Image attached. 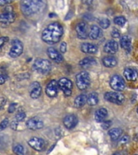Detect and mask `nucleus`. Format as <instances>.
<instances>
[{"label":"nucleus","mask_w":138,"mask_h":155,"mask_svg":"<svg viewBox=\"0 0 138 155\" xmlns=\"http://www.w3.org/2000/svg\"><path fill=\"white\" fill-rule=\"evenodd\" d=\"M28 145L31 148H32L33 150L41 152L44 150L46 147L45 140L42 139L41 137H33L30 138V140H28Z\"/></svg>","instance_id":"nucleus-11"},{"label":"nucleus","mask_w":138,"mask_h":155,"mask_svg":"<svg viewBox=\"0 0 138 155\" xmlns=\"http://www.w3.org/2000/svg\"><path fill=\"white\" fill-rule=\"evenodd\" d=\"M129 140H130V137H129V136L125 135L123 136L120 139V143L121 144H127L128 142H129Z\"/></svg>","instance_id":"nucleus-38"},{"label":"nucleus","mask_w":138,"mask_h":155,"mask_svg":"<svg viewBox=\"0 0 138 155\" xmlns=\"http://www.w3.org/2000/svg\"><path fill=\"white\" fill-rule=\"evenodd\" d=\"M45 93L49 98H55L58 94V84L56 80H51L46 86Z\"/></svg>","instance_id":"nucleus-14"},{"label":"nucleus","mask_w":138,"mask_h":155,"mask_svg":"<svg viewBox=\"0 0 138 155\" xmlns=\"http://www.w3.org/2000/svg\"><path fill=\"white\" fill-rule=\"evenodd\" d=\"M82 2L83 4L87 5V6H90L94 2V0H82Z\"/></svg>","instance_id":"nucleus-42"},{"label":"nucleus","mask_w":138,"mask_h":155,"mask_svg":"<svg viewBox=\"0 0 138 155\" xmlns=\"http://www.w3.org/2000/svg\"><path fill=\"white\" fill-rule=\"evenodd\" d=\"M99 24L100 28L103 29H107L108 28L110 24H111V22L107 18H103L99 21Z\"/></svg>","instance_id":"nucleus-29"},{"label":"nucleus","mask_w":138,"mask_h":155,"mask_svg":"<svg viewBox=\"0 0 138 155\" xmlns=\"http://www.w3.org/2000/svg\"><path fill=\"white\" fill-rule=\"evenodd\" d=\"M11 128H12V130H16L17 127H18V123H17L16 120H13L11 123Z\"/></svg>","instance_id":"nucleus-40"},{"label":"nucleus","mask_w":138,"mask_h":155,"mask_svg":"<svg viewBox=\"0 0 138 155\" xmlns=\"http://www.w3.org/2000/svg\"><path fill=\"white\" fill-rule=\"evenodd\" d=\"M33 68L40 74H47L52 70V64L47 59L37 58L33 63Z\"/></svg>","instance_id":"nucleus-3"},{"label":"nucleus","mask_w":138,"mask_h":155,"mask_svg":"<svg viewBox=\"0 0 138 155\" xmlns=\"http://www.w3.org/2000/svg\"><path fill=\"white\" fill-rule=\"evenodd\" d=\"M42 93V87L40 82H31L29 87V94L31 99H36L40 98Z\"/></svg>","instance_id":"nucleus-13"},{"label":"nucleus","mask_w":138,"mask_h":155,"mask_svg":"<svg viewBox=\"0 0 138 155\" xmlns=\"http://www.w3.org/2000/svg\"><path fill=\"white\" fill-rule=\"evenodd\" d=\"M111 126V120H104L102 122V128H104V130L108 129Z\"/></svg>","instance_id":"nucleus-33"},{"label":"nucleus","mask_w":138,"mask_h":155,"mask_svg":"<svg viewBox=\"0 0 138 155\" xmlns=\"http://www.w3.org/2000/svg\"><path fill=\"white\" fill-rule=\"evenodd\" d=\"M123 76L128 81H136L138 78L137 70L133 69V68H126L123 70Z\"/></svg>","instance_id":"nucleus-20"},{"label":"nucleus","mask_w":138,"mask_h":155,"mask_svg":"<svg viewBox=\"0 0 138 155\" xmlns=\"http://www.w3.org/2000/svg\"><path fill=\"white\" fill-rule=\"evenodd\" d=\"M135 155H137V154H135Z\"/></svg>","instance_id":"nucleus-47"},{"label":"nucleus","mask_w":138,"mask_h":155,"mask_svg":"<svg viewBox=\"0 0 138 155\" xmlns=\"http://www.w3.org/2000/svg\"><path fill=\"white\" fill-rule=\"evenodd\" d=\"M112 155H120V153H113Z\"/></svg>","instance_id":"nucleus-45"},{"label":"nucleus","mask_w":138,"mask_h":155,"mask_svg":"<svg viewBox=\"0 0 138 155\" xmlns=\"http://www.w3.org/2000/svg\"><path fill=\"white\" fill-rule=\"evenodd\" d=\"M8 124H9V120L8 119L6 118L4 120H2L1 121V123H0V132L6 129L7 126H8Z\"/></svg>","instance_id":"nucleus-32"},{"label":"nucleus","mask_w":138,"mask_h":155,"mask_svg":"<svg viewBox=\"0 0 138 155\" xmlns=\"http://www.w3.org/2000/svg\"><path fill=\"white\" fill-rule=\"evenodd\" d=\"M107 110L104 107H101V108L98 109L95 113H94V119L98 123H102L103 121L105 120V119L107 116Z\"/></svg>","instance_id":"nucleus-22"},{"label":"nucleus","mask_w":138,"mask_h":155,"mask_svg":"<svg viewBox=\"0 0 138 155\" xmlns=\"http://www.w3.org/2000/svg\"><path fill=\"white\" fill-rule=\"evenodd\" d=\"M110 87L116 91L120 92L125 88V82L123 78L118 74L113 75L110 80Z\"/></svg>","instance_id":"nucleus-9"},{"label":"nucleus","mask_w":138,"mask_h":155,"mask_svg":"<svg viewBox=\"0 0 138 155\" xmlns=\"http://www.w3.org/2000/svg\"><path fill=\"white\" fill-rule=\"evenodd\" d=\"M119 49V44L116 41H107L104 47V50L105 53H108V54H115V53L118 51Z\"/></svg>","instance_id":"nucleus-17"},{"label":"nucleus","mask_w":138,"mask_h":155,"mask_svg":"<svg viewBox=\"0 0 138 155\" xmlns=\"http://www.w3.org/2000/svg\"><path fill=\"white\" fill-rule=\"evenodd\" d=\"M117 59L113 56H107L103 58V64L107 68H113L117 65Z\"/></svg>","instance_id":"nucleus-23"},{"label":"nucleus","mask_w":138,"mask_h":155,"mask_svg":"<svg viewBox=\"0 0 138 155\" xmlns=\"http://www.w3.org/2000/svg\"><path fill=\"white\" fill-rule=\"evenodd\" d=\"M8 40H9V38L7 36H1L0 37V49L3 47L5 44L7 43Z\"/></svg>","instance_id":"nucleus-36"},{"label":"nucleus","mask_w":138,"mask_h":155,"mask_svg":"<svg viewBox=\"0 0 138 155\" xmlns=\"http://www.w3.org/2000/svg\"><path fill=\"white\" fill-rule=\"evenodd\" d=\"M17 106H18L17 103H12V104L9 105V107H8V112H9V113H13V112L16 110Z\"/></svg>","instance_id":"nucleus-34"},{"label":"nucleus","mask_w":138,"mask_h":155,"mask_svg":"<svg viewBox=\"0 0 138 155\" xmlns=\"http://www.w3.org/2000/svg\"><path fill=\"white\" fill-rule=\"evenodd\" d=\"M5 82H6V77L0 73V85L4 84Z\"/></svg>","instance_id":"nucleus-43"},{"label":"nucleus","mask_w":138,"mask_h":155,"mask_svg":"<svg viewBox=\"0 0 138 155\" xmlns=\"http://www.w3.org/2000/svg\"><path fill=\"white\" fill-rule=\"evenodd\" d=\"M47 54H48V58L56 63H61L64 61V58H63L62 54L60 52H58V49H56L53 47L48 48V49H47Z\"/></svg>","instance_id":"nucleus-15"},{"label":"nucleus","mask_w":138,"mask_h":155,"mask_svg":"<svg viewBox=\"0 0 138 155\" xmlns=\"http://www.w3.org/2000/svg\"><path fill=\"white\" fill-rule=\"evenodd\" d=\"M15 14L12 7H8L2 13L0 14V25L2 27H7L13 24L15 20Z\"/></svg>","instance_id":"nucleus-4"},{"label":"nucleus","mask_w":138,"mask_h":155,"mask_svg":"<svg viewBox=\"0 0 138 155\" xmlns=\"http://www.w3.org/2000/svg\"><path fill=\"white\" fill-rule=\"evenodd\" d=\"M66 50H67V45H66L65 42H62L60 45V53H65Z\"/></svg>","instance_id":"nucleus-37"},{"label":"nucleus","mask_w":138,"mask_h":155,"mask_svg":"<svg viewBox=\"0 0 138 155\" xmlns=\"http://www.w3.org/2000/svg\"><path fill=\"white\" fill-rule=\"evenodd\" d=\"M75 31H76L77 38L80 40H86L89 35L88 24L85 21L79 22L75 27Z\"/></svg>","instance_id":"nucleus-10"},{"label":"nucleus","mask_w":138,"mask_h":155,"mask_svg":"<svg viewBox=\"0 0 138 155\" xmlns=\"http://www.w3.org/2000/svg\"><path fill=\"white\" fill-rule=\"evenodd\" d=\"M81 50L87 54H94L98 52V47L94 44L83 43L81 45Z\"/></svg>","instance_id":"nucleus-19"},{"label":"nucleus","mask_w":138,"mask_h":155,"mask_svg":"<svg viewBox=\"0 0 138 155\" xmlns=\"http://www.w3.org/2000/svg\"><path fill=\"white\" fill-rule=\"evenodd\" d=\"M96 60L94 58H91V57H87V58H83L82 60L79 61V65L81 67L83 68H88L90 66H92V65H96Z\"/></svg>","instance_id":"nucleus-26"},{"label":"nucleus","mask_w":138,"mask_h":155,"mask_svg":"<svg viewBox=\"0 0 138 155\" xmlns=\"http://www.w3.org/2000/svg\"><path fill=\"white\" fill-rule=\"evenodd\" d=\"M122 133H123L122 129L118 128H114L109 130L108 135L112 141H116V140L120 139V137L122 136Z\"/></svg>","instance_id":"nucleus-24"},{"label":"nucleus","mask_w":138,"mask_h":155,"mask_svg":"<svg viewBox=\"0 0 138 155\" xmlns=\"http://www.w3.org/2000/svg\"><path fill=\"white\" fill-rule=\"evenodd\" d=\"M114 23L118 25V26H123L126 23V19L125 17L120 15V16H116L114 18Z\"/></svg>","instance_id":"nucleus-30"},{"label":"nucleus","mask_w":138,"mask_h":155,"mask_svg":"<svg viewBox=\"0 0 138 155\" xmlns=\"http://www.w3.org/2000/svg\"><path fill=\"white\" fill-rule=\"evenodd\" d=\"M104 99L110 103L120 105L124 102V95L119 91H109L104 94Z\"/></svg>","instance_id":"nucleus-8"},{"label":"nucleus","mask_w":138,"mask_h":155,"mask_svg":"<svg viewBox=\"0 0 138 155\" xmlns=\"http://www.w3.org/2000/svg\"><path fill=\"white\" fill-rule=\"evenodd\" d=\"M15 0H0V6H7L14 2Z\"/></svg>","instance_id":"nucleus-39"},{"label":"nucleus","mask_w":138,"mask_h":155,"mask_svg":"<svg viewBox=\"0 0 138 155\" xmlns=\"http://www.w3.org/2000/svg\"><path fill=\"white\" fill-rule=\"evenodd\" d=\"M111 35L113 38H119V37L120 36V31H119L117 28H113L112 29V31H111Z\"/></svg>","instance_id":"nucleus-35"},{"label":"nucleus","mask_w":138,"mask_h":155,"mask_svg":"<svg viewBox=\"0 0 138 155\" xmlns=\"http://www.w3.org/2000/svg\"><path fill=\"white\" fill-rule=\"evenodd\" d=\"M87 103L90 106H95L99 103V95L95 92H92L87 95Z\"/></svg>","instance_id":"nucleus-27"},{"label":"nucleus","mask_w":138,"mask_h":155,"mask_svg":"<svg viewBox=\"0 0 138 155\" xmlns=\"http://www.w3.org/2000/svg\"><path fill=\"white\" fill-rule=\"evenodd\" d=\"M13 152L16 155H24V148L21 144H16L13 147Z\"/></svg>","instance_id":"nucleus-28"},{"label":"nucleus","mask_w":138,"mask_h":155,"mask_svg":"<svg viewBox=\"0 0 138 155\" xmlns=\"http://www.w3.org/2000/svg\"><path fill=\"white\" fill-rule=\"evenodd\" d=\"M90 77L89 73L87 71H82L76 75V85L80 91H85L90 87Z\"/></svg>","instance_id":"nucleus-5"},{"label":"nucleus","mask_w":138,"mask_h":155,"mask_svg":"<svg viewBox=\"0 0 138 155\" xmlns=\"http://www.w3.org/2000/svg\"><path fill=\"white\" fill-rule=\"evenodd\" d=\"M58 87L61 91H62L64 95L66 97L70 96L72 94L73 82L67 78H61L58 82Z\"/></svg>","instance_id":"nucleus-6"},{"label":"nucleus","mask_w":138,"mask_h":155,"mask_svg":"<svg viewBox=\"0 0 138 155\" xmlns=\"http://www.w3.org/2000/svg\"><path fill=\"white\" fill-rule=\"evenodd\" d=\"M90 38L91 40H98L99 37L102 36V30L99 26L97 25H91L89 31V35H88Z\"/></svg>","instance_id":"nucleus-21"},{"label":"nucleus","mask_w":138,"mask_h":155,"mask_svg":"<svg viewBox=\"0 0 138 155\" xmlns=\"http://www.w3.org/2000/svg\"><path fill=\"white\" fill-rule=\"evenodd\" d=\"M24 51V45L19 39H13L12 41V47L10 49L9 55L11 58H16L21 55Z\"/></svg>","instance_id":"nucleus-7"},{"label":"nucleus","mask_w":138,"mask_h":155,"mask_svg":"<svg viewBox=\"0 0 138 155\" xmlns=\"http://www.w3.org/2000/svg\"><path fill=\"white\" fill-rule=\"evenodd\" d=\"M26 126L30 130H39L44 127V122L39 116H34L27 121Z\"/></svg>","instance_id":"nucleus-12"},{"label":"nucleus","mask_w":138,"mask_h":155,"mask_svg":"<svg viewBox=\"0 0 138 155\" xmlns=\"http://www.w3.org/2000/svg\"><path fill=\"white\" fill-rule=\"evenodd\" d=\"M77 123H78V120H77V117L75 116L74 114L67 115V116H65V118L63 120L64 126L67 129H73L77 126Z\"/></svg>","instance_id":"nucleus-16"},{"label":"nucleus","mask_w":138,"mask_h":155,"mask_svg":"<svg viewBox=\"0 0 138 155\" xmlns=\"http://www.w3.org/2000/svg\"><path fill=\"white\" fill-rule=\"evenodd\" d=\"M48 16H49V17H50V18H51V17L56 16V15L54 14V13H52V14H49V15H48Z\"/></svg>","instance_id":"nucleus-44"},{"label":"nucleus","mask_w":138,"mask_h":155,"mask_svg":"<svg viewBox=\"0 0 138 155\" xmlns=\"http://www.w3.org/2000/svg\"><path fill=\"white\" fill-rule=\"evenodd\" d=\"M120 46L127 53H130L132 50V38L128 35H123L120 38Z\"/></svg>","instance_id":"nucleus-18"},{"label":"nucleus","mask_w":138,"mask_h":155,"mask_svg":"<svg viewBox=\"0 0 138 155\" xmlns=\"http://www.w3.org/2000/svg\"><path fill=\"white\" fill-rule=\"evenodd\" d=\"M46 0H22L21 11L24 16L31 19H38L46 11Z\"/></svg>","instance_id":"nucleus-1"},{"label":"nucleus","mask_w":138,"mask_h":155,"mask_svg":"<svg viewBox=\"0 0 138 155\" xmlns=\"http://www.w3.org/2000/svg\"><path fill=\"white\" fill-rule=\"evenodd\" d=\"M64 33V29L62 25L58 22H53L46 28H44L42 33L41 38L44 42L48 45H54L59 42Z\"/></svg>","instance_id":"nucleus-2"},{"label":"nucleus","mask_w":138,"mask_h":155,"mask_svg":"<svg viewBox=\"0 0 138 155\" xmlns=\"http://www.w3.org/2000/svg\"><path fill=\"white\" fill-rule=\"evenodd\" d=\"M26 118V113L24 111H19L15 115V120L17 122H21Z\"/></svg>","instance_id":"nucleus-31"},{"label":"nucleus","mask_w":138,"mask_h":155,"mask_svg":"<svg viewBox=\"0 0 138 155\" xmlns=\"http://www.w3.org/2000/svg\"><path fill=\"white\" fill-rule=\"evenodd\" d=\"M87 95L85 94H81L79 95H77L74 99V107L76 108H80L84 106L85 104H87Z\"/></svg>","instance_id":"nucleus-25"},{"label":"nucleus","mask_w":138,"mask_h":155,"mask_svg":"<svg viewBox=\"0 0 138 155\" xmlns=\"http://www.w3.org/2000/svg\"><path fill=\"white\" fill-rule=\"evenodd\" d=\"M136 111H137V114H138V107H137V110H136Z\"/></svg>","instance_id":"nucleus-46"},{"label":"nucleus","mask_w":138,"mask_h":155,"mask_svg":"<svg viewBox=\"0 0 138 155\" xmlns=\"http://www.w3.org/2000/svg\"><path fill=\"white\" fill-rule=\"evenodd\" d=\"M83 19L90 21V20H92V19H93V16H92V15L89 14V13H87L85 15H83Z\"/></svg>","instance_id":"nucleus-41"}]
</instances>
